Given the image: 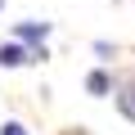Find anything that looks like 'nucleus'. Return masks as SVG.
Returning <instances> with one entry per match:
<instances>
[{
	"instance_id": "nucleus-1",
	"label": "nucleus",
	"mask_w": 135,
	"mask_h": 135,
	"mask_svg": "<svg viewBox=\"0 0 135 135\" xmlns=\"http://www.w3.org/2000/svg\"><path fill=\"white\" fill-rule=\"evenodd\" d=\"M36 54H27L23 45H5V50H0V63H5V68H18V63H32Z\"/></svg>"
},
{
	"instance_id": "nucleus-2",
	"label": "nucleus",
	"mask_w": 135,
	"mask_h": 135,
	"mask_svg": "<svg viewBox=\"0 0 135 135\" xmlns=\"http://www.w3.org/2000/svg\"><path fill=\"white\" fill-rule=\"evenodd\" d=\"M45 32H50L45 23H18V36L23 41H45Z\"/></svg>"
},
{
	"instance_id": "nucleus-3",
	"label": "nucleus",
	"mask_w": 135,
	"mask_h": 135,
	"mask_svg": "<svg viewBox=\"0 0 135 135\" xmlns=\"http://www.w3.org/2000/svg\"><path fill=\"white\" fill-rule=\"evenodd\" d=\"M117 108L135 122V86H122V95H117Z\"/></svg>"
},
{
	"instance_id": "nucleus-4",
	"label": "nucleus",
	"mask_w": 135,
	"mask_h": 135,
	"mask_svg": "<svg viewBox=\"0 0 135 135\" xmlns=\"http://www.w3.org/2000/svg\"><path fill=\"white\" fill-rule=\"evenodd\" d=\"M86 90H90V95H108V77H104V72H90V77H86Z\"/></svg>"
},
{
	"instance_id": "nucleus-5",
	"label": "nucleus",
	"mask_w": 135,
	"mask_h": 135,
	"mask_svg": "<svg viewBox=\"0 0 135 135\" xmlns=\"http://www.w3.org/2000/svg\"><path fill=\"white\" fill-rule=\"evenodd\" d=\"M0 135H27V131H23L18 122H5V131H0Z\"/></svg>"
}]
</instances>
